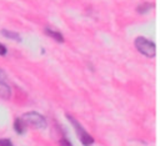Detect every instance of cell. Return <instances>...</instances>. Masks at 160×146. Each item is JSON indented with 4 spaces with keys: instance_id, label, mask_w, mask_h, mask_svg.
I'll return each instance as SVG.
<instances>
[{
    "instance_id": "cell-1",
    "label": "cell",
    "mask_w": 160,
    "mask_h": 146,
    "mask_svg": "<svg viewBox=\"0 0 160 146\" xmlns=\"http://www.w3.org/2000/svg\"><path fill=\"white\" fill-rule=\"evenodd\" d=\"M20 119L25 124L26 129L28 127H31V129H36V130H44L48 126L46 119L42 115H40L39 112H36V111L25 112Z\"/></svg>"
},
{
    "instance_id": "cell-2",
    "label": "cell",
    "mask_w": 160,
    "mask_h": 146,
    "mask_svg": "<svg viewBox=\"0 0 160 146\" xmlns=\"http://www.w3.org/2000/svg\"><path fill=\"white\" fill-rule=\"evenodd\" d=\"M135 47L140 54L146 57H154L156 54V45L144 36H139L135 39Z\"/></svg>"
},
{
    "instance_id": "cell-3",
    "label": "cell",
    "mask_w": 160,
    "mask_h": 146,
    "mask_svg": "<svg viewBox=\"0 0 160 146\" xmlns=\"http://www.w3.org/2000/svg\"><path fill=\"white\" fill-rule=\"evenodd\" d=\"M66 119L71 122L72 127L75 129L76 135H78V137H79L80 142H81L84 146H91V145L94 144V137H92L90 134H88V131H86V130L80 125V122H79L76 119H74L71 115L66 114Z\"/></svg>"
},
{
    "instance_id": "cell-4",
    "label": "cell",
    "mask_w": 160,
    "mask_h": 146,
    "mask_svg": "<svg viewBox=\"0 0 160 146\" xmlns=\"http://www.w3.org/2000/svg\"><path fill=\"white\" fill-rule=\"evenodd\" d=\"M45 34L48 35V36H50V37H52L55 41H58V42H64V36H62V34L61 32H59V31H56V30H52V29H50V27H45Z\"/></svg>"
},
{
    "instance_id": "cell-5",
    "label": "cell",
    "mask_w": 160,
    "mask_h": 146,
    "mask_svg": "<svg viewBox=\"0 0 160 146\" xmlns=\"http://www.w3.org/2000/svg\"><path fill=\"white\" fill-rule=\"evenodd\" d=\"M11 96V90H10V86L4 82V81H0V97L4 99V100H9Z\"/></svg>"
},
{
    "instance_id": "cell-6",
    "label": "cell",
    "mask_w": 160,
    "mask_h": 146,
    "mask_svg": "<svg viewBox=\"0 0 160 146\" xmlns=\"http://www.w3.org/2000/svg\"><path fill=\"white\" fill-rule=\"evenodd\" d=\"M14 130H15L19 135H22V134L25 132L26 126H25V124L22 122V120H21L20 117L15 119V121H14Z\"/></svg>"
},
{
    "instance_id": "cell-7",
    "label": "cell",
    "mask_w": 160,
    "mask_h": 146,
    "mask_svg": "<svg viewBox=\"0 0 160 146\" xmlns=\"http://www.w3.org/2000/svg\"><path fill=\"white\" fill-rule=\"evenodd\" d=\"M1 34H2L5 37H8V39H12V40H16V41H20V40H21L20 35H19L18 32H14V31H9V30L2 29V30H1Z\"/></svg>"
},
{
    "instance_id": "cell-8",
    "label": "cell",
    "mask_w": 160,
    "mask_h": 146,
    "mask_svg": "<svg viewBox=\"0 0 160 146\" xmlns=\"http://www.w3.org/2000/svg\"><path fill=\"white\" fill-rule=\"evenodd\" d=\"M154 5L152 4H149V2H144V4H141V5H139L138 7H136V11L139 12V14H145V12H148L151 7H152Z\"/></svg>"
},
{
    "instance_id": "cell-9",
    "label": "cell",
    "mask_w": 160,
    "mask_h": 146,
    "mask_svg": "<svg viewBox=\"0 0 160 146\" xmlns=\"http://www.w3.org/2000/svg\"><path fill=\"white\" fill-rule=\"evenodd\" d=\"M59 146H72V144H71L68 139L62 137V139H60V140H59Z\"/></svg>"
},
{
    "instance_id": "cell-10",
    "label": "cell",
    "mask_w": 160,
    "mask_h": 146,
    "mask_svg": "<svg viewBox=\"0 0 160 146\" xmlns=\"http://www.w3.org/2000/svg\"><path fill=\"white\" fill-rule=\"evenodd\" d=\"M0 146H14V145L9 139H0Z\"/></svg>"
},
{
    "instance_id": "cell-11",
    "label": "cell",
    "mask_w": 160,
    "mask_h": 146,
    "mask_svg": "<svg viewBox=\"0 0 160 146\" xmlns=\"http://www.w3.org/2000/svg\"><path fill=\"white\" fill-rule=\"evenodd\" d=\"M6 52H8L6 47H5L2 44H0V55H1V56H4V55H6Z\"/></svg>"
},
{
    "instance_id": "cell-12",
    "label": "cell",
    "mask_w": 160,
    "mask_h": 146,
    "mask_svg": "<svg viewBox=\"0 0 160 146\" xmlns=\"http://www.w3.org/2000/svg\"><path fill=\"white\" fill-rule=\"evenodd\" d=\"M5 79H6V74L0 69V81H4Z\"/></svg>"
}]
</instances>
